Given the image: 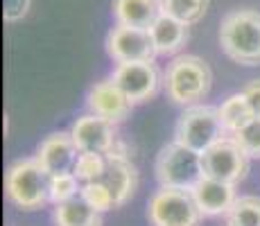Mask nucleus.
I'll list each match as a JSON object with an SVG mask.
<instances>
[{"mask_svg": "<svg viewBox=\"0 0 260 226\" xmlns=\"http://www.w3.org/2000/svg\"><path fill=\"white\" fill-rule=\"evenodd\" d=\"M213 86V70L197 54H177L163 73V88L168 100L179 107L199 104Z\"/></svg>", "mask_w": 260, "mask_h": 226, "instance_id": "f257e3e1", "label": "nucleus"}, {"mask_svg": "<svg viewBox=\"0 0 260 226\" xmlns=\"http://www.w3.org/2000/svg\"><path fill=\"white\" fill-rule=\"evenodd\" d=\"M219 45L240 66H260V12L233 9L219 25Z\"/></svg>", "mask_w": 260, "mask_h": 226, "instance_id": "f03ea898", "label": "nucleus"}, {"mask_svg": "<svg viewBox=\"0 0 260 226\" xmlns=\"http://www.w3.org/2000/svg\"><path fill=\"white\" fill-rule=\"evenodd\" d=\"M52 174L34 158H18L5 172V195L16 208L39 210L50 204Z\"/></svg>", "mask_w": 260, "mask_h": 226, "instance_id": "7ed1b4c3", "label": "nucleus"}, {"mask_svg": "<svg viewBox=\"0 0 260 226\" xmlns=\"http://www.w3.org/2000/svg\"><path fill=\"white\" fill-rule=\"evenodd\" d=\"M224 136L229 134L224 129L222 120H219L217 107H211V104L186 107L183 113L179 115L177 127H174V140L194 149L197 154H204Z\"/></svg>", "mask_w": 260, "mask_h": 226, "instance_id": "20e7f679", "label": "nucleus"}, {"mask_svg": "<svg viewBox=\"0 0 260 226\" xmlns=\"http://www.w3.org/2000/svg\"><path fill=\"white\" fill-rule=\"evenodd\" d=\"M154 174L161 185L192 190L204 179L202 154L174 140L158 152L156 163H154Z\"/></svg>", "mask_w": 260, "mask_h": 226, "instance_id": "39448f33", "label": "nucleus"}, {"mask_svg": "<svg viewBox=\"0 0 260 226\" xmlns=\"http://www.w3.org/2000/svg\"><path fill=\"white\" fill-rule=\"evenodd\" d=\"M202 210L192 192L161 185L147 202V219L152 226H199Z\"/></svg>", "mask_w": 260, "mask_h": 226, "instance_id": "423d86ee", "label": "nucleus"}, {"mask_svg": "<svg viewBox=\"0 0 260 226\" xmlns=\"http://www.w3.org/2000/svg\"><path fill=\"white\" fill-rule=\"evenodd\" d=\"M202 163H204V177L238 185L240 181L247 179L251 158L240 147V143L233 136H224L222 140H217L202 154Z\"/></svg>", "mask_w": 260, "mask_h": 226, "instance_id": "0eeeda50", "label": "nucleus"}, {"mask_svg": "<svg viewBox=\"0 0 260 226\" xmlns=\"http://www.w3.org/2000/svg\"><path fill=\"white\" fill-rule=\"evenodd\" d=\"M118 124L100 118L95 113L79 115L71 127V136L79 152L102 154V156H127L118 147Z\"/></svg>", "mask_w": 260, "mask_h": 226, "instance_id": "6e6552de", "label": "nucleus"}, {"mask_svg": "<svg viewBox=\"0 0 260 226\" xmlns=\"http://www.w3.org/2000/svg\"><path fill=\"white\" fill-rule=\"evenodd\" d=\"M104 48H107V54L116 63L154 61L158 57L149 29L127 27V25H118V23H116V27L109 29Z\"/></svg>", "mask_w": 260, "mask_h": 226, "instance_id": "1a4fd4ad", "label": "nucleus"}, {"mask_svg": "<svg viewBox=\"0 0 260 226\" xmlns=\"http://www.w3.org/2000/svg\"><path fill=\"white\" fill-rule=\"evenodd\" d=\"M111 79L132 100V104H143L154 100L163 84V75L154 61L118 63L111 73Z\"/></svg>", "mask_w": 260, "mask_h": 226, "instance_id": "9d476101", "label": "nucleus"}, {"mask_svg": "<svg viewBox=\"0 0 260 226\" xmlns=\"http://www.w3.org/2000/svg\"><path fill=\"white\" fill-rule=\"evenodd\" d=\"M86 107L88 113H95L100 118L109 120L113 124H120L132 115V100L118 88V84L111 77L98 82L95 86L88 90L86 95Z\"/></svg>", "mask_w": 260, "mask_h": 226, "instance_id": "9b49d317", "label": "nucleus"}, {"mask_svg": "<svg viewBox=\"0 0 260 226\" xmlns=\"http://www.w3.org/2000/svg\"><path fill=\"white\" fill-rule=\"evenodd\" d=\"M79 149L75 145L71 132H54L48 134L37 147V160L48 170L50 174L73 172L77 163Z\"/></svg>", "mask_w": 260, "mask_h": 226, "instance_id": "f8f14e48", "label": "nucleus"}, {"mask_svg": "<svg viewBox=\"0 0 260 226\" xmlns=\"http://www.w3.org/2000/svg\"><path fill=\"white\" fill-rule=\"evenodd\" d=\"M190 192H192L204 217H222V215H226L231 210L233 202L238 199L236 185L211 179V177H204Z\"/></svg>", "mask_w": 260, "mask_h": 226, "instance_id": "ddd939ff", "label": "nucleus"}, {"mask_svg": "<svg viewBox=\"0 0 260 226\" xmlns=\"http://www.w3.org/2000/svg\"><path fill=\"white\" fill-rule=\"evenodd\" d=\"M102 183L111 190L116 208L124 206L138 188V170L127 156H107V172Z\"/></svg>", "mask_w": 260, "mask_h": 226, "instance_id": "4468645a", "label": "nucleus"}, {"mask_svg": "<svg viewBox=\"0 0 260 226\" xmlns=\"http://www.w3.org/2000/svg\"><path fill=\"white\" fill-rule=\"evenodd\" d=\"M113 18L118 25L149 29L163 16L161 0H113Z\"/></svg>", "mask_w": 260, "mask_h": 226, "instance_id": "2eb2a0df", "label": "nucleus"}, {"mask_svg": "<svg viewBox=\"0 0 260 226\" xmlns=\"http://www.w3.org/2000/svg\"><path fill=\"white\" fill-rule=\"evenodd\" d=\"M149 34H152L156 52L161 57H177L183 50V45L188 43V37H190L186 23L177 21L172 16H166V14L149 27Z\"/></svg>", "mask_w": 260, "mask_h": 226, "instance_id": "dca6fc26", "label": "nucleus"}, {"mask_svg": "<svg viewBox=\"0 0 260 226\" xmlns=\"http://www.w3.org/2000/svg\"><path fill=\"white\" fill-rule=\"evenodd\" d=\"M54 226H102V213L91 208L82 197L57 204L52 210Z\"/></svg>", "mask_w": 260, "mask_h": 226, "instance_id": "f3484780", "label": "nucleus"}, {"mask_svg": "<svg viewBox=\"0 0 260 226\" xmlns=\"http://www.w3.org/2000/svg\"><path fill=\"white\" fill-rule=\"evenodd\" d=\"M217 113H219V120H222V124H224V129H226L229 136L238 134L240 129H244L253 118H256L251 111V107H249L247 98H244V93L229 95V98L217 107Z\"/></svg>", "mask_w": 260, "mask_h": 226, "instance_id": "a211bd4d", "label": "nucleus"}, {"mask_svg": "<svg viewBox=\"0 0 260 226\" xmlns=\"http://www.w3.org/2000/svg\"><path fill=\"white\" fill-rule=\"evenodd\" d=\"M226 226H260V197L258 195H240L231 210L224 215Z\"/></svg>", "mask_w": 260, "mask_h": 226, "instance_id": "6ab92c4d", "label": "nucleus"}, {"mask_svg": "<svg viewBox=\"0 0 260 226\" xmlns=\"http://www.w3.org/2000/svg\"><path fill=\"white\" fill-rule=\"evenodd\" d=\"M161 7L166 16H172L177 21L190 25H197L206 16L208 0H161Z\"/></svg>", "mask_w": 260, "mask_h": 226, "instance_id": "aec40b11", "label": "nucleus"}, {"mask_svg": "<svg viewBox=\"0 0 260 226\" xmlns=\"http://www.w3.org/2000/svg\"><path fill=\"white\" fill-rule=\"evenodd\" d=\"M104 172H107V156L102 154H88L82 152L77 156V163L73 168V174L82 183H93V181H102Z\"/></svg>", "mask_w": 260, "mask_h": 226, "instance_id": "412c9836", "label": "nucleus"}, {"mask_svg": "<svg viewBox=\"0 0 260 226\" xmlns=\"http://www.w3.org/2000/svg\"><path fill=\"white\" fill-rule=\"evenodd\" d=\"M82 192V181L75 177L73 172L52 174V183H50V204H63L71 199L79 197Z\"/></svg>", "mask_w": 260, "mask_h": 226, "instance_id": "4be33fe9", "label": "nucleus"}, {"mask_svg": "<svg viewBox=\"0 0 260 226\" xmlns=\"http://www.w3.org/2000/svg\"><path fill=\"white\" fill-rule=\"evenodd\" d=\"M79 197L84 199L91 208H95L98 213H107V210L116 208L113 204V195L102 181H93V183H82V192Z\"/></svg>", "mask_w": 260, "mask_h": 226, "instance_id": "5701e85b", "label": "nucleus"}, {"mask_svg": "<svg viewBox=\"0 0 260 226\" xmlns=\"http://www.w3.org/2000/svg\"><path fill=\"white\" fill-rule=\"evenodd\" d=\"M233 138L249 154V158H260V118H253L244 129L233 134Z\"/></svg>", "mask_w": 260, "mask_h": 226, "instance_id": "b1692460", "label": "nucleus"}, {"mask_svg": "<svg viewBox=\"0 0 260 226\" xmlns=\"http://www.w3.org/2000/svg\"><path fill=\"white\" fill-rule=\"evenodd\" d=\"M32 0H3V16L7 23H18L29 12Z\"/></svg>", "mask_w": 260, "mask_h": 226, "instance_id": "393cba45", "label": "nucleus"}, {"mask_svg": "<svg viewBox=\"0 0 260 226\" xmlns=\"http://www.w3.org/2000/svg\"><path fill=\"white\" fill-rule=\"evenodd\" d=\"M244 98H247L249 107H251V111L256 118H260V79H253V82H249L247 86L242 88Z\"/></svg>", "mask_w": 260, "mask_h": 226, "instance_id": "a878e982", "label": "nucleus"}]
</instances>
